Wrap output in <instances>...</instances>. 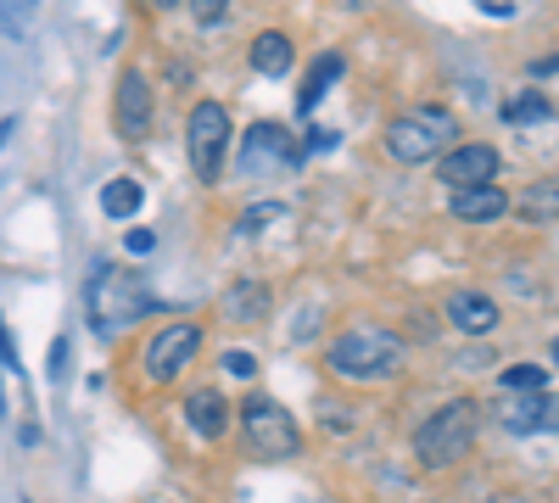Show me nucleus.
Segmentation results:
<instances>
[{"label": "nucleus", "mask_w": 559, "mask_h": 503, "mask_svg": "<svg viewBox=\"0 0 559 503\" xmlns=\"http://www.w3.org/2000/svg\"><path fill=\"white\" fill-rule=\"evenodd\" d=\"M297 141H292V129L286 123H274V118H263V123H252L247 129V146H241V173H263V163L269 168H297Z\"/></svg>", "instance_id": "9d476101"}, {"label": "nucleus", "mask_w": 559, "mask_h": 503, "mask_svg": "<svg viewBox=\"0 0 559 503\" xmlns=\"http://www.w3.org/2000/svg\"><path fill=\"white\" fill-rule=\"evenodd\" d=\"M498 302L487 297V291H453L448 297V325H459L464 336H487V331H498Z\"/></svg>", "instance_id": "ddd939ff"}, {"label": "nucleus", "mask_w": 559, "mask_h": 503, "mask_svg": "<svg viewBox=\"0 0 559 503\" xmlns=\"http://www.w3.org/2000/svg\"><path fill=\"white\" fill-rule=\"evenodd\" d=\"M453 218L459 224H498V218H509V191H498V185H476V191H453Z\"/></svg>", "instance_id": "4468645a"}, {"label": "nucleus", "mask_w": 559, "mask_h": 503, "mask_svg": "<svg viewBox=\"0 0 559 503\" xmlns=\"http://www.w3.org/2000/svg\"><path fill=\"white\" fill-rule=\"evenodd\" d=\"M84 308H90V325L96 331H118L146 313V291L134 286V274L123 263H102L84 286Z\"/></svg>", "instance_id": "20e7f679"}, {"label": "nucleus", "mask_w": 559, "mask_h": 503, "mask_svg": "<svg viewBox=\"0 0 559 503\" xmlns=\"http://www.w3.org/2000/svg\"><path fill=\"white\" fill-rule=\"evenodd\" d=\"M224 370H229V375H236V381H252V375H258V358L236 347V352H224Z\"/></svg>", "instance_id": "5701e85b"}, {"label": "nucleus", "mask_w": 559, "mask_h": 503, "mask_svg": "<svg viewBox=\"0 0 559 503\" xmlns=\"http://www.w3.org/2000/svg\"><path fill=\"white\" fill-rule=\"evenodd\" d=\"M157 7H163V12H174V7H179V0H157Z\"/></svg>", "instance_id": "393cba45"}, {"label": "nucleus", "mask_w": 559, "mask_h": 503, "mask_svg": "<svg viewBox=\"0 0 559 503\" xmlns=\"http://www.w3.org/2000/svg\"><path fill=\"white\" fill-rule=\"evenodd\" d=\"M140 207H146V191H140V179H107V185H102V213L107 218H134Z\"/></svg>", "instance_id": "a211bd4d"}, {"label": "nucleus", "mask_w": 559, "mask_h": 503, "mask_svg": "<svg viewBox=\"0 0 559 503\" xmlns=\"http://www.w3.org/2000/svg\"><path fill=\"white\" fill-rule=\"evenodd\" d=\"M403 336L386 325H347L331 347H324V370L336 381H386L403 370Z\"/></svg>", "instance_id": "f257e3e1"}, {"label": "nucleus", "mask_w": 559, "mask_h": 503, "mask_svg": "<svg viewBox=\"0 0 559 503\" xmlns=\"http://www.w3.org/2000/svg\"><path fill=\"white\" fill-rule=\"evenodd\" d=\"M274 218H286V207H280V202H258V207H247V218H241V230H263V224H274Z\"/></svg>", "instance_id": "4be33fe9"}, {"label": "nucleus", "mask_w": 559, "mask_h": 503, "mask_svg": "<svg viewBox=\"0 0 559 503\" xmlns=\"http://www.w3.org/2000/svg\"><path fill=\"white\" fill-rule=\"evenodd\" d=\"M503 118H509V123H548V118H554V107L537 96V89H526V96H521L515 107H503Z\"/></svg>", "instance_id": "aec40b11"}, {"label": "nucleus", "mask_w": 559, "mask_h": 503, "mask_svg": "<svg viewBox=\"0 0 559 503\" xmlns=\"http://www.w3.org/2000/svg\"><path fill=\"white\" fill-rule=\"evenodd\" d=\"M152 79L140 73V68H123L118 73V96H112V123L123 141H146L152 134Z\"/></svg>", "instance_id": "1a4fd4ad"}, {"label": "nucleus", "mask_w": 559, "mask_h": 503, "mask_svg": "<svg viewBox=\"0 0 559 503\" xmlns=\"http://www.w3.org/2000/svg\"><path fill=\"white\" fill-rule=\"evenodd\" d=\"M152 247H157V236H152V230H129V236H123V252H129V258H146Z\"/></svg>", "instance_id": "b1692460"}, {"label": "nucleus", "mask_w": 559, "mask_h": 503, "mask_svg": "<svg viewBox=\"0 0 559 503\" xmlns=\"http://www.w3.org/2000/svg\"><path fill=\"white\" fill-rule=\"evenodd\" d=\"M252 68H258V73H269V79L286 73V68H292V34L263 28V34L252 39Z\"/></svg>", "instance_id": "f3484780"}, {"label": "nucleus", "mask_w": 559, "mask_h": 503, "mask_svg": "<svg viewBox=\"0 0 559 503\" xmlns=\"http://www.w3.org/2000/svg\"><path fill=\"white\" fill-rule=\"evenodd\" d=\"M476 431H481V408L471 397H448L437 415H426L414 426V459L426 470H453L471 459Z\"/></svg>", "instance_id": "f03ea898"}, {"label": "nucleus", "mask_w": 559, "mask_h": 503, "mask_svg": "<svg viewBox=\"0 0 559 503\" xmlns=\"http://www.w3.org/2000/svg\"><path fill=\"white\" fill-rule=\"evenodd\" d=\"M191 7V17L202 23V28H213V23H224V12H229V0H185Z\"/></svg>", "instance_id": "412c9836"}, {"label": "nucleus", "mask_w": 559, "mask_h": 503, "mask_svg": "<svg viewBox=\"0 0 559 503\" xmlns=\"http://www.w3.org/2000/svg\"><path fill=\"white\" fill-rule=\"evenodd\" d=\"M202 352V325L197 319H174V325H163L152 342H146V375L157 381V386H168V381H179V370H191V358Z\"/></svg>", "instance_id": "0eeeda50"}, {"label": "nucleus", "mask_w": 559, "mask_h": 503, "mask_svg": "<svg viewBox=\"0 0 559 503\" xmlns=\"http://www.w3.org/2000/svg\"><path fill=\"white\" fill-rule=\"evenodd\" d=\"M448 146H459V123L442 107H419V112H403L386 123V157H397V163H431Z\"/></svg>", "instance_id": "7ed1b4c3"}, {"label": "nucleus", "mask_w": 559, "mask_h": 503, "mask_svg": "<svg viewBox=\"0 0 559 503\" xmlns=\"http://www.w3.org/2000/svg\"><path fill=\"white\" fill-rule=\"evenodd\" d=\"M498 392H554V375L543 363H509L498 370Z\"/></svg>", "instance_id": "6ab92c4d"}, {"label": "nucleus", "mask_w": 559, "mask_h": 503, "mask_svg": "<svg viewBox=\"0 0 559 503\" xmlns=\"http://www.w3.org/2000/svg\"><path fill=\"white\" fill-rule=\"evenodd\" d=\"M229 134H236V123H229L224 101H197L191 118H185V152H191V168H197L202 185H218V179H224Z\"/></svg>", "instance_id": "39448f33"}, {"label": "nucleus", "mask_w": 559, "mask_h": 503, "mask_svg": "<svg viewBox=\"0 0 559 503\" xmlns=\"http://www.w3.org/2000/svg\"><path fill=\"white\" fill-rule=\"evenodd\" d=\"M241 436H247V447L258 453V459H292V453L302 447V431L292 420V408L263 397V392H252L241 403Z\"/></svg>", "instance_id": "423d86ee"}, {"label": "nucleus", "mask_w": 559, "mask_h": 503, "mask_svg": "<svg viewBox=\"0 0 559 503\" xmlns=\"http://www.w3.org/2000/svg\"><path fill=\"white\" fill-rule=\"evenodd\" d=\"M437 173H442V185H448V191H476V185H498L503 157H498L492 141H459V146L442 152Z\"/></svg>", "instance_id": "6e6552de"}, {"label": "nucleus", "mask_w": 559, "mask_h": 503, "mask_svg": "<svg viewBox=\"0 0 559 503\" xmlns=\"http://www.w3.org/2000/svg\"><path fill=\"white\" fill-rule=\"evenodd\" d=\"M498 420L509 431H548L554 426V392H503Z\"/></svg>", "instance_id": "f8f14e48"}, {"label": "nucleus", "mask_w": 559, "mask_h": 503, "mask_svg": "<svg viewBox=\"0 0 559 503\" xmlns=\"http://www.w3.org/2000/svg\"><path fill=\"white\" fill-rule=\"evenodd\" d=\"M342 68H347V62H342V51H319V62L308 68V84L297 89V112H313L324 96H331V84L342 79Z\"/></svg>", "instance_id": "dca6fc26"}, {"label": "nucleus", "mask_w": 559, "mask_h": 503, "mask_svg": "<svg viewBox=\"0 0 559 503\" xmlns=\"http://www.w3.org/2000/svg\"><path fill=\"white\" fill-rule=\"evenodd\" d=\"M269 308H274V291L263 280H236L224 291V319H229V325H258Z\"/></svg>", "instance_id": "2eb2a0df"}, {"label": "nucleus", "mask_w": 559, "mask_h": 503, "mask_svg": "<svg viewBox=\"0 0 559 503\" xmlns=\"http://www.w3.org/2000/svg\"><path fill=\"white\" fill-rule=\"evenodd\" d=\"M185 420H191L197 436L224 442V431H229V397L218 386H191V392H185Z\"/></svg>", "instance_id": "9b49d317"}]
</instances>
